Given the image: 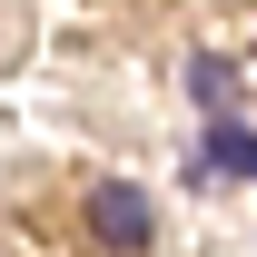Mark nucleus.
<instances>
[{"label":"nucleus","mask_w":257,"mask_h":257,"mask_svg":"<svg viewBox=\"0 0 257 257\" xmlns=\"http://www.w3.org/2000/svg\"><path fill=\"white\" fill-rule=\"evenodd\" d=\"M188 89H198V99H218V109H227V99H237V69H227V60H198V69H188Z\"/></svg>","instance_id":"3"},{"label":"nucleus","mask_w":257,"mask_h":257,"mask_svg":"<svg viewBox=\"0 0 257 257\" xmlns=\"http://www.w3.org/2000/svg\"><path fill=\"white\" fill-rule=\"evenodd\" d=\"M198 168H218V178H257V139H247L237 119H218L208 149H198Z\"/></svg>","instance_id":"2"},{"label":"nucleus","mask_w":257,"mask_h":257,"mask_svg":"<svg viewBox=\"0 0 257 257\" xmlns=\"http://www.w3.org/2000/svg\"><path fill=\"white\" fill-rule=\"evenodd\" d=\"M89 237H99L109 257H139L149 237H159V218H149V198H139V188L109 178V188H89Z\"/></svg>","instance_id":"1"}]
</instances>
